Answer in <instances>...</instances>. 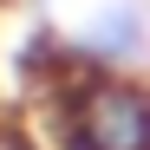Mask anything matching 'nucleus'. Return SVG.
<instances>
[{"instance_id":"obj_1","label":"nucleus","mask_w":150,"mask_h":150,"mask_svg":"<svg viewBox=\"0 0 150 150\" xmlns=\"http://www.w3.org/2000/svg\"><path fill=\"white\" fill-rule=\"evenodd\" d=\"M46 150H150V79L65 59L33 91Z\"/></svg>"},{"instance_id":"obj_2","label":"nucleus","mask_w":150,"mask_h":150,"mask_svg":"<svg viewBox=\"0 0 150 150\" xmlns=\"http://www.w3.org/2000/svg\"><path fill=\"white\" fill-rule=\"evenodd\" d=\"M144 52H150V13H144V0H105V7L72 33V59H85V65L137 72Z\"/></svg>"}]
</instances>
